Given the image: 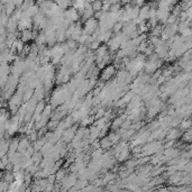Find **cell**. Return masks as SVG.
<instances>
[{"label": "cell", "mask_w": 192, "mask_h": 192, "mask_svg": "<svg viewBox=\"0 0 192 192\" xmlns=\"http://www.w3.org/2000/svg\"><path fill=\"white\" fill-rule=\"evenodd\" d=\"M20 40L24 43L29 42L30 40H34V32L33 29H25L20 32Z\"/></svg>", "instance_id": "obj_4"}, {"label": "cell", "mask_w": 192, "mask_h": 192, "mask_svg": "<svg viewBox=\"0 0 192 192\" xmlns=\"http://www.w3.org/2000/svg\"><path fill=\"white\" fill-rule=\"evenodd\" d=\"M80 15H81V14H80L76 9L73 8V7H72V8H69L67 10L64 11V18H65L67 20H69L70 23H72V24L79 21Z\"/></svg>", "instance_id": "obj_2"}, {"label": "cell", "mask_w": 192, "mask_h": 192, "mask_svg": "<svg viewBox=\"0 0 192 192\" xmlns=\"http://www.w3.org/2000/svg\"><path fill=\"white\" fill-rule=\"evenodd\" d=\"M115 73H116V65L110 64L108 67H106L102 70V72H101L100 81H102V82H107V81H108L109 82V80L114 76Z\"/></svg>", "instance_id": "obj_1"}, {"label": "cell", "mask_w": 192, "mask_h": 192, "mask_svg": "<svg viewBox=\"0 0 192 192\" xmlns=\"http://www.w3.org/2000/svg\"><path fill=\"white\" fill-rule=\"evenodd\" d=\"M180 128L182 130H190L192 128V120L191 119H183L180 124Z\"/></svg>", "instance_id": "obj_6"}, {"label": "cell", "mask_w": 192, "mask_h": 192, "mask_svg": "<svg viewBox=\"0 0 192 192\" xmlns=\"http://www.w3.org/2000/svg\"><path fill=\"white\" fill-rule=\"evenodd\" d=\"M123 29H124V24L120 23V21H117V23L115 24V26H114V28H112V33H115L117 35V34L121 33Z\"/></svg>", "instance_id": "obj_10"}, {"label": "cell", "mask_w": 192, "mask_h": 192, "mask_svg": "<svg viewBox=\"0 0 192 192\" xmlns=\"http://www.w3.org/2000/svg\"><path fill=\"white\" fill-rule=\"evenodd\" d=\"M53 106L49 103V105H46V107L44 109V112H43V116H45V117H50L52 116V112H53Z\"/></svg>", "instance_id": "obj_12"}, {"label": "cell", "mask_w": 192, "mask_h": 192, "mask_svg": "<svg viewBox=\"0 0 192 192\" xmlns=\"http://www.w3.org/2000/svg\"><path fill=\"white\" fill-rule=\"evenodd\" d=\"M179 136H180L179 129H176V128H171L166 135V139L167 141H175Z\"/></svg>", "instance_id": "obj_5"}, {"label": "cell", "mask_w": 192, "mask_h": 192, "mask_svg": "<svg viewBox=\"0 0 192 192\" xmlns=\"http://www.w3.org/2000/svg\"><path fill=\"white\" fill-rule=\"evenodd\" d=\"M107 137H108L109 141L112 143V144H117V142L119 141V138H120V135L116 133H110Z\"/></svg>", "instance_id": "obj_11"}, {"label": "cell", "mask_w": 192, "mask_h": 192, "mask_svg": "<svg viewBox=\"0 0 192 192\" xmlns=\"http://www.w3.org/2000/svg\"><path fill=\"white\" fill-rule=\"evenodd\" d=\"M102 5L103 2L101 1H93L92 2V9L94 12H99V11H102Z\"/></svg>", "instance_id": "obj_9"}, {"label": "cell", "mask_w": 192, "mask_h": 192, "mask_svg": "<svg viewBox=\"0 0 192 192\" xmlns=\"http://www.w3.org/2000/svg\"><path fill=\"white\" fill-rule=\"evenodd\" d=\"M150 3H145L143 6L141 10H139V18L143 20H148L150 19Z\"/></svg>", "instance_id": "obj_3"}, {"label": "cell", "mask_w": 192, "mask_h": 192, "mask_svg": "<svg viewBox=\"0 0 192 192\" xmlns=\"http://www.w3.org/2000/svg\"><path fill=\"white\" fill-rule=\"evenodd\" d=\"M124 121H125V120H124L121 117L115 118V119L112 120V123H111V128H112L114 130H116V129H118V128H120Z\"/></svg>", "instance_id": "obj_7"}, {"label": "cell", "mask_w": 192, "mask_h": 192, "mask_svg": "<svg viewBox=\"0 0 192 192\" xmlns=\"http://www.w3.org/2000/svg\"><path fill=\"white\" fill-rule=\"evenodd\" d=\"M112 145V143L109 141L108 137H102L100 139V148H109Z\"/></svg>", "instance_id": "obj_8"}, {"label": "cell", "mask_w": 192, "mask_h": 192, "mask_svg": "<svg viewBox=\"0 0 192 192\" xmlns=\"http://www.w3.org/2000/svg\"><path fill=\"white\" fill-rule=\"evenodd\" d=\"M182 138H183V141L185 143L192 142V132H191V130H189V132L184 133L183 135H182Z\"/></svg>", "instance_id": "obj_13"}]
</instances>
